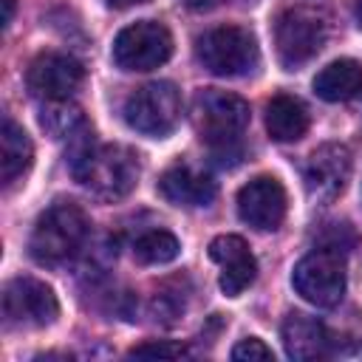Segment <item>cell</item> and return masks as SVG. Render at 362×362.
Returning <instances> with one entry per match:
<instances>
[{"label": "cell", "instance_id": "cell-23", "mask_svg": "<svg viewBox=\"0 0 362 362\" xmlns=\"http://www.w3.org/2000/svg\"><path fill=\"white\" fill-rule=\"evenodd\" d=\"M189 11H209V8H215V6H221L223 0H181Z\"/></svg>", "mask_w": 362, "mask_h": 362}, {"label": "cell", "instance_id": "cell-6", "mask_svg": "<svg viewBox=\"0 0 362 362\" xmlns=\"http://www.w3.org/2000/svg\"><path fill=\"white\" fill-rule=\"evenodd\" d=\"M122 113L130 130L150 139H164L181 119V93L173 82H147L124 99Z\"/></svg>", "mask_w": 362, "mask_h": 362}, {"label": "cell", "instance_id": "cell-7", "mask_svg": "<svg viewBox=\"0 0 362 362\" xmlns=\"http://www.w3.org/2000/svg\"><path fill=\"white\" fill-rule=\"evenodd\" d=\"M294 291L317 305V308H334L345 294V260L337 249H314L305 257L297 260L291 272Z\"/></svg>", "mask_w": 362, "mask_h": 362}, {"label": "cell", "instance_id": "cell-10", "mask_svg": "<svg viewBox=\"0 0 362 362\" xmlns=\"http://www.w3.org/2000/svg\"><path fill=\"white\" fill-rule=\"evenodd\" d=\"M85 79V68L71 54L45 51L31 59L25 82L28 90L42 102H65L71 99Z\"/></svg>", "mask_w": 362, "mask_h": 362}, {"label": "cell", "instance_id": "cell-9", "mask_svg": "<svg viewBox=\"0 0 362 362\" xmlns=\"http://www.w3.org/2000/svg\"><path fill=\"white\" fill-rule=\"evenodd\" d=\"M59 303L51 286L37 277H14L3 288V320L8 328H45L57 320Z\"/></svg>", "mask_w": 362, "mask_h": 362}, {"label": "cell", "instance_id": "cell-4", "mask_svg": "<svg viewBox=\"0 0 362 362\" xmlns=\"http://www.w3.org/2000/svg\"><path fill=\"white\" fill-rule=\"evenodd\" d=\"M328 40V17L311 6L286 8L274 23V48L283 68L294 71L314 59Z\"/></svg>", "mask_w": 362, "mask_h": 362}, {"label": "cell", "instance_id": "cell-14", "mask_svg": "<svg viewBox=\"0 0 362 362\" xmlns=\"http://www.w3.org/2000/svg\"><path fill=\"white\" fill-rule=\"evenodd\" d=\"M158 192L164 201L192 209V206H209L218 187L204 170H195L192 164H173L158 178Z\"/></svg>", "mask_w": 362, "mask_h": 362}, {"label": "cell", "instance_id": "cell-25", "mask_svg": "<svg viewBox=\"0 0 362 362\" xmlns=\"http://www.w3.org/2000/svg\"><path fill=\"white\" fill-rule=\"evenodd\" d=\"M105 6H110V8H130V6H139V3H144V0H102Z\"/></svg>", "mask_w": 362, "mask_h": 362}, {"label": "cell", "instance_id": "cell-17", "mask_svg": "<svg viewBox=\"0 0 362 362\" xmlns=\"http://www.w3.org/2000/svg\"><path fill=\"white\" fill-rule=\"evenodd\" d=\"M34 161V147L31 139L25 136V130L14 122V119H3V130H0V178L3 187H11L14 181H20L28 167Z\"/></svg>", "mask_w": 362, "mask_h": 362}, {"label": "cell", "instance_id": "cell-3", "mask_svg": "<svg viewBox=\"0 0 362 362\" xmlns=\"http://www.w3.org/2000/svg\"><path fill=\"white\" fill-rule=\"evenodd\" d=\"M74 178L102 201L124 198L139 181V158L124 144H93L76 164Z\"/></svg>", "mask_w": 362, "mask_h": 362}, {"label": "cell", "instance_id": "cell-16", "mask_svg": "<svg viewBox=\"0 0 362 362\" xmlns=\"http://www.w3.org/2000/svg\"><path fill=\"white\" fill-rule=\"evenodd\" d=\"M266 130L274 141L288 144L305 136L308 130V110L297 96L277 93L266 105Z\"/></svg>", "mask_w": 362, "mask_h": 362}, {"label": "cell", "instance_id": "cell-19", "mask_svg": "<svg viewBox=\"0 0 362 362\" xmlns=\"http://www.w3.org/2000/svg\"><path fill=\"white\" fill-rule=\"evenodd\" d=\"M82 124H85V116H82L79 105H74L71 99H65V102H45L40 107V127L51 139H71Z\"/></svg>", "mask_w": 362, "mask_h": 362}, {"label": "cell", "instance_id": "cell-1", "mask_svg": "<svg viewBox=\"0 0 362 362\" xmlns=\"http://www.w3.org/2000/svg\"><path fill=\"white\" fill-rule=\"evenodd\" d=\"M249 124V105L238 93L206 88L198 90L192 99V127L201 136V141L223 156L232 153Z\"/></svg>", "mask_w": 362, "mask_h": 362}, {"label": "cell", "instance_id": "cell-15", "mask_svg": "<svg viewBox=\"0 0 362 362\" xmlns=\"http://www.w3.org/2000/svg\"><path fill=\"white\" fill-rule=\"evenodd\" d=\"M283 348L291 359H317V356H325L328 351V331L325 325L317 320V317H308V314H288L283 320Z\"/></svg>", "mask_w": 362, "mask_h": 362}, {"label": "cell", "instance_id": "cell-11", "mask_svg": "<svg viewBox=\"0 0 362 362\" xmlns=\"http://www.w3.org/2000/svg\"><path fill=\"white\" fill-rule=\"evenodd\" d=\"M348 178H351V150L337 141L320 144L308 156L303 170L305 192L317 204H331L334 198H339L342 189L348 187Z\"/></svg>", "mask_w": 362, "mask_h": 362}, {"label": "cell", "instance_id": "cell-13", "mask_svg": "<svg viewBox=\"0 0 362 362\" xmlns=\"http://www.w3.org/2000/svg\"><path fill=\"white\" fill-rule=\"evenodd\" d=\"M209 257L215 263H221V269H223L221 277H218V286H221V291L226 297L243 294L255 283V277H257V263H255L246 240L238 238V235H218V238H212Z\"/></svg>", "mask_w": 362, "mask_h": 362}, {"label": "cell", "instance_id": "cell-5", "mask_svg": "<svg viewBox=\"0 0 362 362\" xmlns=\"http://www.w3.org/2000/svg\"><path fill=\"white\" fill-rule=\"evenodd\" d=\"M198 62L215 76H243L257 68V40L243 25H218L198 37Z\"/></svg>", "mask_w": 362, "mask_h": 362}, {"label": "cell", "instance_id": "cell-2", "mask_svg": "<svg viewBox=\"0 0 362 362\" xmlns=\"http://www.w3.org/2000/svg\"><path fill=\"white\" fill-rule=\"evenodd\" d=\"M88 232L90 223L82 206H76L74 201H57L37 218L31 229V240H28L31 257L45 266H59L82 249Z\"/></svg>", "mask_w": 362, "mask_h": 362}, {"label": "cell", "instance_id": "cell-8", "mask_svg": "<svg viewBox=\"0 0 362 362\" xmlns=\"http://www.w3.org/2000/svg\"><path fill=\"white\" fill-rule=\"evenodd\" d=\"M173 54V34L156 20L124 25L113 40V62L122 71H153Z\"/></svg>", "mask_w": 362, "mask_h": 362}, {"label": "cell", "instance_id": "cell-18", "mask_svg": "<svg viewBox=\"0 0 362 362\" xmlns=\"http://www.w3.org/2000/svg\"><path fill=\"white\" fill-rule=\"evenodd\" d=\"M362 90V65L356 59H334L314 76V93L322 102H348Z\"/></svg>", "mask_w": 362, "mask_h": 362}, {"label": "cell", "instance_id": "cell-20", "mask_svg": "<svg viewBox=\"0 0 362 362\" xmlns=\"http://www.w3.org/2000/svg\"><path fill=\"white\" fill-rule=\"evenodd\" d=\"M181 252V243L173 232L167 229H150L144 232L136 243H133V255L139 263H147V266H161V263H170L175 260Z\"/></svg>", "mask_w": 362, "mask_h": 362}, {"label": "cell", "instance_id": "cell-26", "mask_svg": "<svg viewBox=\"0 0 362 362\" xmlns=\"http://www.w3.org/2000/svg\"><path fill=\"white\" fill-rule=\"evenodd\" d=\"M356 20H359V23H362V0H359V3H356Z\"/></svg>", "mask_w": 362, "mask_h": 362}, {"label": "cell", "instance_id": "cell-12", "mask_svg": "<svg viewBox=\"0 0 362 362\" xmlns=\"http://www.w3.org/2000/svg\"><path fill=\"white\" fill-rule=\"evenodd\" d=\"M238 215L257 232H274L286 218V189L274 175H257L238 189Z\"/></svg>", "mask_w": 362, "mask_h": 362}, {"label": "cell", "instance_id": "cell-22", "mask_svg": "<svg viewBox=\"0 0 362 362\" xmlns=\"http://www.w3.org/2000/svg\"><path fill=\"white\" fill-rule=\"evenodd\" d=\"M232 359H238V362H269V359H274V354L263 339L246 337L232 348Z\"/></svg>", "mask_w": 362, "mask_h": 362}, {"label": "cell", "instance_id": "cell-24", "mask_svg": "<svg viewBox=\"0 0 362 362\" xmlns=\"http://www.w3.org/2000/svg\"><path fill=\"white\" fill-rule=\"evenodd\" d=\"M3 3V28H8L11 17H14V0H0Z\"/></svg>", "mask_w": 362, "mask_h": 362}, {"label": "cell", "instance_id": "cell-21", "mask_svg": "<svg viewBox=\"0 0 362 362\" xmlns=\"http://www.w3.org/2000/svg\"><path fill=\"white\" fill-rule=\"evenodd\" d=\"M127 356H133V359H181V356H187V348L178 342H156L153 339V342H141V345L130 348Z\"/></svg>", "mask_w": 362, "mask_h": 362}]
</instances>
